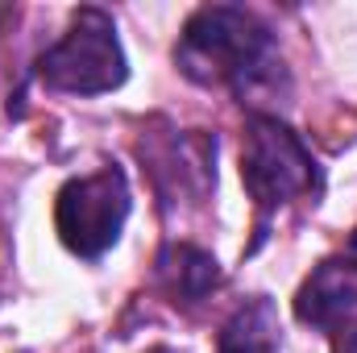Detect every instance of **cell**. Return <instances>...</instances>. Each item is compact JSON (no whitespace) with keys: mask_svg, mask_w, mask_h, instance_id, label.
I'll use <instances>...</instances> for the list:
<instances>
[{"mask_svg":"<svg viewBox=\"0 0 357 353\" xmlns=\"http://www.w3.org/2000/svg\"><path fill=\"white\" fill-rule=\"evenodd\" d=\"M241 183L262 220L258 237H266L270 216L278 208H287L291 200L320 195L324 175H320V163L312 158V150L303 146V137L287 121H278L274 112H250L245 137H241Z\"/></svg>","mask_w":357,"mask_h":353,"instance_id":"obj_2","label":"cell"},{"mask_svg":"<svg viewBox=\"0 0 357 353\" xmlns=\"http://www.w3.org/2000/svg\"><path fill=\"white\" fill-rule=\"evenodd\" d=\"M129 63L116 38V21L104 8H79L71 29L38 59V80L63 96H100L125 84Z\"/></svg>","mask_w":357,"mask_h":353,"instance_id":"obj_3","label":"cell"},{"mask_svg":"<svg viewBox=\"0 0 357 353\" xmlns=\"http://www.w3.org/2000/svg\"><path fill=\"white\" fill-rule=\"evenodd\" d=\"M333 353H357V320L333 333Z\"/></svg>","mask_w":357,"mask_h":353,"instance_id":"obj_8","label":"cell"},{"mask_svg":"<svg viewBox=\"0 0 357 353\" xmlns=\"http://www.w3.org/2000/svg\"><path fill=\"white\" fill-rule=\"evenodd\" d=\"M216 353H278V316L266 295L233 312V320L220 329Z\"/></svg>","mask_w":357,"mask_h":353,"instance_id":"obj_7","label":"cell"},{"mask_svg":"<svg viewBox=\"0 0 357 353\" xmlns=\"http://www.w3.org/2000/svg\"><path fill=\"white\" fill-rule=\"evenodd\" d=\"M175 67L199 88H229L254 112L287 91V67L274 33L241 4L195 8L178 33Z\"/></svg>","mask_w":357,"mask_h":353,"instance_id":"obj_1","label":"cell"},{"mask_svg":"<svg viewBox=\"0 0 357 353\" xmlns=\"http://www.w3.org/2000/svg\"><path fill=\"white\" fill-rule=\"evenodd\" d=\"M349 258L357 262V229H354V237H349Z\"/></svg>","mask_w":357,"mask_h":353,"instance_id":"obj_9","label":"cell"},{"mask_svg":"<svg viewBox=\"0 0 357 353\" xmlns=\"http://www.w3.org/2000/svg\"><path fill=\"white\" fill-rule=\"evenodd\" d=\"M129 183L121 167H100L91 175H75L59 187L54 200V229L59 241L75 254V258H104L116 241L121 229L129 220Z\"/></svg>","mask_w":357,"mask_h":353,"instance_id":"obj_4","label":"cell"},{"mask_svg":"<svg viewBox=\"0 0 357 353\" xmlns=\"http://www.w3.org/2000/svg\"><path fill=\"white\" fill-rule=\"evenodd\" d=\"M150 353H178V350H171V345H158V350H150Z\"/></svg>","mask_w":357,"mask_h":353,"instance_id":"obj_10","label":"cell"},{"mask_svg":"<svg viewBox=\"0 0 357 353\" xmlns=\"http://www.w3.org/2000/svg\"><path fill=\"white\" fill-rule=\"evenodd\" d=\"M158 278L167 295H175V303H204L220 287V266L208 250L191 241H171L158 254Z\"/></svg>","mask_w":357,"mask_h":353,"instance_id":"obj_6","label":"cell"},{"mask_svg":"<svg viewBox=\"0 0 357 353\" xmlns=\"http://www.w3.org/2000/svg\"><path fill=\"white\" fill-rule=\"evenodd\" d=\"M295 316L299 324L337 333L349 320H357V262L345 258H328L312 270V278L299 287L295 295Z\"/></svg>","mask_w":357,"mask_h":353,"instance_id":"obj_5","label":"cell"}]
</instances>
